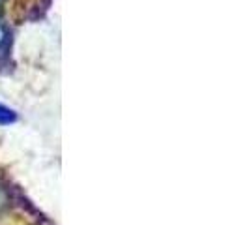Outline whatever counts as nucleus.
Masks as SVG:
<instances>
[{
	"instance_id": "obj_1",
	"label": "nucleus",
	"mask_w": 249,
	"mask_h": 225,
	"mask_svg": "<svg viewBox=\"0 0 249 225\" xmlns=\"http://www.w3.org/2000/svg\"><path fill=\"white\" fill-rule=\"evenodd\" d=\"M10 45H12V34H10V30L6 26L0 23V56L8 55Z\"/></svg>"
},
{
	"instance_id": "obj_2",
	"label": "nucleus",
	"mask_w": 249,
	"mask_h": 225,
	"mask_svg": "<svg viewBox=\"0 0 249 225\" xmlns=\"http://www.w3.org/2000/svg\"><path fill=\"white\" fill-rule=\"evenodd\" d=\"M17 120V112L10 109V107H6V105H2L0 103V126H8V124H13Z\"/></svg>"
},
{
	"instance_id": "obj_3",
	"label": "nucleus",
	"mask_w": 249,
	"mask_h": 225,
	"mask_svg": "<svg viewBox=\"0 0 249 225\" xmlns=\"http://www.w3.org/2000/svg\"><path fill=\"white\" fill-rule=\"evenodd\" d=\"M2 2H4V0H0V6H2Z\"/></svg>"
}]
</instances>
